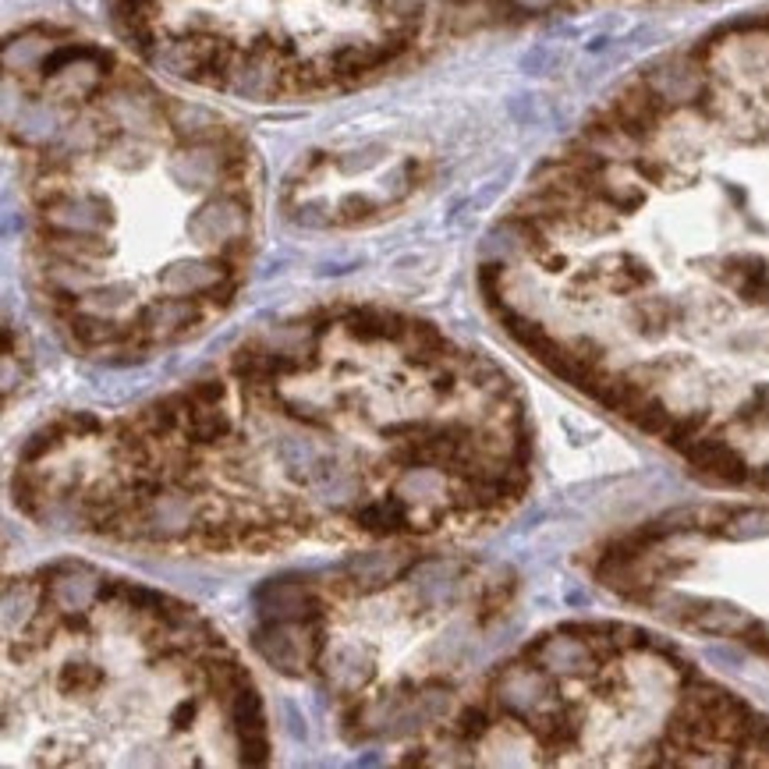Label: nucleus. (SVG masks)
I'll return each mask as SVG.
<instances>
[{
    "label": "nucleus",
    "instance_id": "nucleus-1",
    "mask_svg": "<svg viewBox=\"0 0 769 769\" xmlns=\"http://www.w3.org/2000/svg\"><path fill=\"white\" fill-rule=\"evenodd\" d=\"M142 61L241 100L355 89L412 58L433 0H111Z\"/></svg>",
    "mask_w": 769,
    "mask_h": 769
},
{
    "label": "nucleus",
    "instance_id": "nucleus-2",
    "mask_svg": "<svg viewBox=\"0 0 769 769\" xmlns=\"http://www.w3.org/2000/svg\"><path fill=\"white\" fill-rule=\"evenodd\" d=\"M681 454L688 457V465H692L698 476H706V479H713V482L741 486V482H748V476H752L748 462L741 457L738 447H731V443L723 440V433H703V437H695Z\"/></svg>",
    "mask_w": 769,
    "mask_h": 769
},
{
    "label": "nucleus",
    "instance_id": "nucleus-3",
    "mask_svg": "<svg viewBox=\"0 0 769 769\" xmlns=\"http://www.w3.org/2000/svg\"><path fill=\"white\" fill-rule=\"evenodd\" d=\"M631 319H635V330L642 337H664L673 323L681 319V308L667 299H642V302H635Z\"/></svg>",
    "mask_w": 769,
    "mask_h": 769
},
{
    "label": "nucleus",
    "instance_id": "nucleus-4",
    "mask_svg": "<svg viewBox=\"0 0 769 769\" xmlns=\"http://www.w3.org/2000/svg\"><path fill=\"white\" fill-rule=\"evenodd\" d=\"M53 684H58L61 695H89L103 684V673L92 664H64Z\"/></svg>",
    "mask_w": 769,
    "mask_h": 769
},
{
    "label": "nucleus",
    "instance_id": "nucleus-5",
    "mask_svg": "<svg viewBox=\"0 0 769 769\" xmlns=\"http://www.w3.org/2000/svg\"><path fill=\"white\" fill-rule=\"evenodd\" d=\"M673 418H678V415H673L656 394H650L635 412L628 415V423H635L642 433H650V437H667V429L673 426Z\"/></svg>",
    "mask_w": 769,
    "mask_h": 769
},
{
    "label": "nucleus",
    "instance_id": "nucleus-6",
    "mask_svg": "<svg viewBox=\"0 0 769 769\" xmlns=\"http://www.w3.org/2000/svg\"><path fill=\"white\" fill-rule=\"evenodd\" d=\"M181 398L188 408H210V404H224L227 398V383L220 376H206V380H192L181 387Z\"/></svg>",
    "mask_w": 769,
    "mask_h": 769
}]
</instances>
